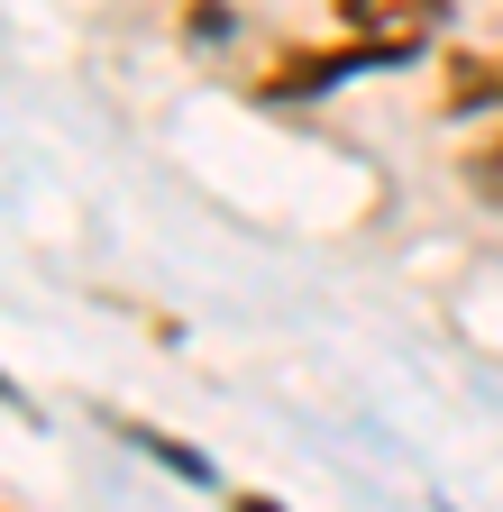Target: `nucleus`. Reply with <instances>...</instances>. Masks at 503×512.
I'll list each match as a JSON object with an SVG mask.
<instances>
[{
    "instance_id": "obj_4",
    "label": "nucleus",
    "mask_w": 503,
    "mask_h": 512,
    "mask_svg": "<svg viewBox=\"0 0 503 512\" xmlns=\"http://www.w3.org/2000/svg\"><path fill=\"white\" fill-rule=\"evenodd\" d=\"M458 183L476 192L485 211H503V128H485V138H476V147L458 156Z\"/></svg>"
},
{
    "instance_id": "obj_2",
    "label": "nucleus",
    "mask_w": 503,
    "mask_h": 512,
    "mask_svg": "<svg viewBox=\"0 0 503 512\" xmlns=\"http://www.w3.org/2000/svg\"><path fill=\"white\" fill-rule=\"evenodd\" d=\"M449 10H458V0H339V28L366 37V46H394L412 64L421 46L449 37Z\"/></svg>"
},
{
    "instance_id": "obj_1",
    "label": "nucleus",
    "mask_w": 503,
    "mask_h": 512,
    "mask_svg": "<svg viewBox=\"0 0 503 512\" xmlns=\"http://www.w3.org/2000/svg\"><path fill=\"white\" fill-rule=\"evenodd\" d=\"M394 46H366V37H330V46H284L266 74H257V101H321V92H339V83H366V74H394Z\"/></svg>"
},
{
    "instance_id": "obj_3",
    "label": "nucleus",
    "mask_w": 503,
    "mask_h": 512,
    "mask_svg": "<svg viewBox=\"0 0 503 512\" xmlns=\"http://www.w3.org/2000/svg\"><path fill=\"white\" fill-rule=\"evenodd\" d=\"M439 110H449V119H503V46L439 55Z\"/></svg>"
}]
</instances>
